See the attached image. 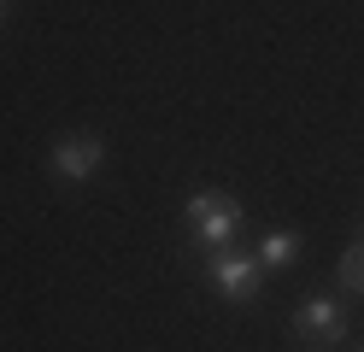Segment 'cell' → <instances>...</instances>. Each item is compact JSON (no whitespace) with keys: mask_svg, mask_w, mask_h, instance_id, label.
Listing matches in <instances>:
<instances>
[{"mask_svg":"<svg viewBox=\"0 0 364 352\" xmlns=\"http://www.w3.org/2000/svg\"><path fill=\"white\" fill-rule=\"evenodd\" d=\"M182 241H188L194 252H223V247H235V235H241V200L235 194H223V188H200V194L182 206Z\"/></svg>","mask_w":364,"mask_h":352,"instance_id":"6da1fadb","label":"cell"},{"mask_svg":"<svg viewBox=\"0 0 364 352\" xmlns=\"http://www.w3.org/2000/svg\"><path fill=\"white\" fill-rule=\"evenodd\" d=\"M206 276H212V288L230 299V305H253L259 288H264V265H259V258H247V252H235V247L212 252L206 258Z\"/></svg>","mask_w":364,"mask_h":352,"instance_id":"7a4b0ae2","label":"cell"},{"mask_svg":"<svg viewBox=\"0 0 364 352\" xmlns=\"http://www.w3.org/2000/svg\"><path fill=\"white\" fill-rule=\"evenodd\" d=\"M100 164H106V141L88 129V135H65V141H59L53 159H48V171H53V182L77 188V182H95Z\"/></svg>","mask_w":364,"mask_h":352,"instance_id":"3957f363","label":"cell"},{"mask_svg":"<svg viewBox=\"0 0 364 352\" xmlns=\"http://www.w3.org/2000/svg\"><path fill=\"white\" fill-rule=\"evenodd\" d=\"M294 335H306V341H317V346L347 341V335H353V311H347L335 294H311V299H300V311H294Z\"/></svg>","mask_w":364,"mask_h":352,"instance_id":"277c9868","label":"cell"},{"mask_svg":"<svg viewBox=\"0 0 364 352\" xmlns=\"http://www.w3.org/2000/svg\"><path fill=\"white\" fill-rule=\"evenodd\" d=\"M253 258H259L264 270H288L294 258H300V235H294V229H270L264 241H259V252H253Z\"/></svg>","mask_w":364,"mask_h":352,"instance_id":"5b68a950","label":"cell"},{"mask_svg":"<svg viewBox=\"0 0 364 352\" xmlns=\"http://www.w3.org/2000/svg\"><path fill=\"white\" fill-rule=\"evenodd\" d=\"M335 282H341L347 294H364V241H358V247H347V258L335 265Z\"/></svg>","mask_w":364,"mask_h":352,"instance_id":"8992f818","label":"cell"},{"mask_svg":"<svg viewBox=\"0 0 364 352\" xmlns=\"http://www.w3.org/2000/svg\"><path fill=\"white\" fill-rule=\"evenodd\" d=\"M6 6H12V0H0V18H6Z\"/></svg>","mask_w":364,"mask_h":352,"instance_id":"52a82bcc","label":"cell"},{"mask_svg":"<svg viewBox=\"0 0 364 352\" xmlns=\"http://www.w3.org/2000/svg\"><path fill=\"white\" fill-rule=\"evenodd\" d=\"M311 352H323V346H311Z\"/></svg>","mask_w":364,"mask_h":352,"instance_id":"ba28073f","label":"cell"},{"mask_svg":"<svg viewBox=\"0 0 364 352\" xmlns=\"http://www.w3.org/2000/svg\"><path fill=\"white\" fill-rule=\"evenodd\" d=\"M358 352H364V346H358Z\"/></svg>","mask_w":364,"mask_h":352,"instance_id":"9c48e42d","label":"cell"}]
</instances>
